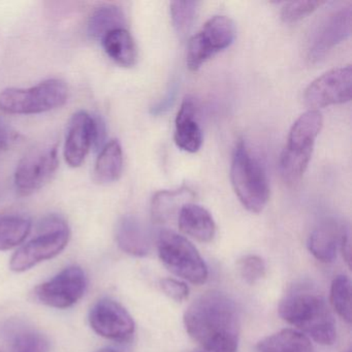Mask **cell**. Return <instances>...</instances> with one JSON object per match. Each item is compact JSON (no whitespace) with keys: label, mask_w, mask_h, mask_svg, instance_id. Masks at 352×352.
I'll list each match as a JSON object with an SVG mask.
<instances>
[{"label":"cell","mask_w":352,"mask_h":352,"mask_svg":"<svg viewBox=\"0 0 352 352\" xmlns=\"http://www.w3.org/2000/svg\"><path fill=\"white\" fill-rule=\"evenodd\" d=\"M351 7H344L333 12L319 25L313 36L308 50L311 63H319L340 43L344 42L351 34Z\"/></svg>","instance_id":"obj_13"},{"label":"cell","mask_w":352,"mask_h":352,"mask_svg":"<svg viewBox=\"0 0 352 352\" xmlns=\"http://www.w3.org/2000/svg\"><path fill=\"white\" fill-rule=\"evenodd\" d=\"M94 146V117L85 111H79L72 117L65 144V162L72 168L83 164Z\"/></svg>","instance_id":"obj_14"},{"label":"cell","mask_w":352,"mask_h":352,"mask_svg":"<svg viewBox=\"0 0 352 352\" xmlns=\"http://www.w3.org/2000/svg\"><path fill=\"white\" fill-rule=\"evenodd\" d=\"M352 69L350 65L331 69L315 79L304 92L305 104L312 110L351 100Z\"/></svg>","instance_id":"obj_11"},{"label":"cell","mask_w":352,"mask_h":352,"mask_svg":"<svg viewBox=\"0 0 352 352\" xmlns=\"http://www.w3.org/2000/svg\"><path fill=\"white\" fill-rule=\"evenodd\" d=\"M96 352H120L118 350L113 349V348H102V349L98 350Z\"/></svg>","instance_id":"obj_36"},{"label":"cell","mask_w":352,"mask_h":352,"mask_svg":"<svg viewBox=\"0 0 352 352\" xmlns=\"http://www.w3.org/2000/svg\"><path fill=\"white\" fill-rule=\"evenodd\" d=\"M16 138L17 135L0 118V153L7 150L15 142Z\"/></svg>","instance_id":"obj_33"},{"label":"cell","mask_w":352,"mask_h":352,"mask_svg":"<svg viewBox=\"0 0 352 352\" xmlns=\"http://www.w3.org/2000/svg\"><path fill=\"white\" fill-rule=\"evenodd\" d=\"M258 352H314L310 339L302 331L286 329L257 344Z\"/></svg>","instance_id":"obj_23"},{"label":"cell","mask_w":352,"mask_h":352,"mask_svg":"<svg viewBox=\"0 0 352 352\" xmlns=\"http://www.w3.org/2000/svg\"><path fill=\"white\" fill-rule=\"evenodd\" d=\"M87 277L82 267L73 265L63 270L52 279L34 288L36 302L55 309H67L77 304L85 294Z\"/></svg>","instance_id":"obj_10"},{"label":"cell","mask_w":352,"mask_h":352,"mask_svg":"<svg viewBox=\"0 0 352 352\" xmlns=\"http://www.w3.org/2000/svg\"><path fill=\"white\" fill-rule=\"evenodd\" d=\"M232 188L241 204L252 213H261L270 199L269 181L259 160L244 142H239L230 168Z\"/></svg>","instance_id":"obj_4"},{"label":"cell","mask_w":352,"mask_h":352,"mask_svg":"<svg viewBox=\"0 0 352 352\" xmlns=\"http://www.w3.org/2000/svg\"><path fill=\"white\" fill-rule=\"evenodd\" d=\"M184 325L203 348L238 349L240 313L223 292L210 290L199 296L185 312Z\"/></svg>","instance_id":"obj_1"},{"label":"cell","mask_w":352,"mask_h":352,"mask_svg":"<svg viewBox=\"0 0 352 352\" xmlns=\"http://www.w3.org/2000/svg\"><path fill=\"white\" fill-rule=\"evenodd\" d=\"M175 143L183 151L195 153L201 149L203 133L197 118L195 102L187 98L183 100L175 121Z\"/></svg>","instance_id":"obj_15"},{"label":"cell","mask_w":352,"mask_h":352,"mask_svg":"<svg viewBox=\"0 0 352 352\" xmlns=\"http://www.w3.org/2000/svg\"><path fill=\"white\" fill-rule=\"evenodd\" d=\"M126 28V18L120 8L104 5L92 12L87 24L90 38L102 42V38L113 30Z\"/></svg>","instance_id":"obj_22"},{"label":"cell","mask_w":352,"mask_h":352,"mask_svg":"<svg viewBox=\"0 0 352 352\" xmlns=\"http://www.w3.org/2000/svg\"><path fill=\"white\" fill-rule=\"evenodd\" d=\"M239 273L248 284L256 283L265 276V261L257 255H246L238 261Z\"/></svg>","instance_id":"obj_29"},{"label":"cell","mask_w":352,"mask_h":352,"mask_svg":"<svg viewBox=\"0 0 352 352\" xmlns=\"http://www.w3.org/2000/svg\"><path fill=\"white\" fill-rule=\"evenodd\" d=\"M329 300L338 315L346 322H351V282L347 276L340 275L333 279Z\"/></svg>","instance_id":"obj_26"},{"label":"cell","mask_w":352,"mask_h":352,"mask_svg":"<svg viewBox=\"0 0 352 352\" xmlns=\"http://www.w3.org/2000/svg\"><path fill=\"white\" fill-rule=\"evenodd\" d=\"M89 323L100 337L115 342H126L135 331V323L129 311L110 298L98 300L90 309Z\"/></svg>","instance_id":"obj_12"},{"label":"cell","mask_w":352,"mask_h":352,"mask_svg":"<svg viewBox=\"0 0 352 352\" xmlns=\"http://www.w3.org/2000/svg\"><path fill=\"white\" fill-rule=\"evenodd\" d=\"M324 1H290L284 3L281 9L282 21L285 23H296L314 13L318 8L324 5Z\"/></svg>","instance_id":"obj_28"},{"label":"cell","mask_w":352,"mask_h":352,"mask_svg":"<svg viewBox=\"0 0 352 352\" xmlns=\"http://www.w3.org/2000/svg\"><path fill=\"white\" fill-rule=\"evenodd\" d=\"M94 117V146L92 148H94L96 151H100L102 148L106 145L104 143L107 138L106 123L100 117Z\"/></svg>","instance_id":"obj_32"},{"label":"cell","mask_w":352,"mask_h":352,"mask_svg":"<svg viewBox=\"0 0 352 352\" xmlns=\"http://www.w3.org/2000/svg\"><path fill=\"white\" fill-rule=\"evenodd\" d=\"M38 236L20 247L10 261L16 273L28 271L42 261L57 256L71 238L69 224L61 216L49 215L38 223Z\"/></svg>","instance_id":"obj_5"},{"label":"cell","mask_w":352,"mask_h":352,"mask_svg":"<svg viewBox=\"0 0 352 352\" xmlns=\"http://www.w3.org/2000/svg\"><path fill=\"white\" fill-rule=\"evenodd\" d=\"M56 145H41L30 150L16 168L15 187L22 197H28L48 184L58 168Z\"/></svg>","instance_id":"obj_9"},{"label":"cell","mask_w":352,"mask_h":352,"mask_svg":"<svg viewBox=\"0 0 352 352\" xmlns=\"http://www.w3.org/2000/svg\"><path fill=\"white\" fill-rule=\"evenodd\" d=\"M321 127L322 116L314 110L300 115L292 124L280 158V173L290 186L298 184L304 176Z\"/></svg>","instance_id":"obj_3"},{"label":"cell","mask_w":352,"mask_h":352,"mask_svg":"<svg viewBox=\"0 0 352 352\" xmlns=\"http://www.w3.org/2000/svg\"><path fill=\"white\" fill-rule=\"evenodd\" d=\"M199 3L197 1H173L170 3V18L177 34L184 38L190 30L197 16Z\"/></svg>","instance_id":"obj_27"},{"label":"cell","mask_w":352,"mask_h":352,"mask_svg":"<svg viewBox=\"0 0 352 352\" xmlns=\"http://www.w3.org/2000/svg\"><path fill=\"white\" fill-rule=\"evenodd\" d=\"M234 38L236 26L232 20L226 16H214L189 40L187 67L192 72L201 69L204 63L217 53L230 47Z\"/></svg>","instance_id":"obj_8"},{"label":"cell","mask_w":352,"mask_h":352,"mask_svg":"<svg viewBox=\"0 0 352 352\" xmlns=\"http://www.w3.org/2000/svg\"><path fill=\"white\" fill-rule=\"evenodd\" d=\"M347 352H351V351H350V350H348V351H347Z\"/></svg>","instance_id":"obj_37"},{"label":"cell","mask_w":352,"mask_h":352,"mask_svg":"<svg viewBox=\"0 0 352 352\" xmlns=\"http://www.w3.org/2000/svg\"><path fill=\"white\" fill-rule=\"evenodd\" d=\"M284 320L298 327L307 337L321 345H333L337 338L335 319L322 296L296 292L286 296L279 306Z\"/></svg>","instance_id":"obj_2"},{"label":"cell","mask_w":352,"mask_h":352,"mask_svg":"<svg viewBox=\"0 0 352 352\" xmlns=\"http://www.w3.org/2000/svg\"><path fill=\"white\" fill-rule=\"evenodd\" d=\"M197 352H236V348H203Z\"/></svg>","instance_id":"obj_35"},{"label":"cell","mask_w":352,"mask_h":352,"mask_svg":"<svg viewBox=\"0 0 352 352\" xmlns=\"http://www.w3.org/2000/svg\"><path fill=\"white\" fill-rule=\"evenodd\" d=\"M119 248L133 256H145L150 251V238L145 226L135 216L121 218L116 228Z\"/></svg>","instance_id":"obj_17"},{"label":"cell","mask_w":352,"mask_h":352,"mask_svg":"<svg viewBox=\"0 0 352 352\" xmlns=\"http://www.w3.org/2000/svg\"><path fill=\"white\" fill-rule=\"evenodd\" d=\"M195 193L186 186L172 190H162L155 193L151 203V214L153 221L156 223H166L170 221L183 206L191 203Z\"/></svg>","instance_id":"obj_19"},{"label":"cell","mask_w":352,"mask_h":352,"mask_svg":"<svg viewBox=\"0 0 352 352\" xmlns=\"http://www.w3.org/2000/svg\"><path fill=\"white\" fill-rule=\"evenodd\" d=\"M160 288L166 296L176 302L186 300L189 294V288L184 282L173 278H164L160 281Z\"/></svg>","instance_id":"obj_30"},{"label":"cell","mask_w":352,"mask_h":352,"mask_svg":"<svg viewBox=\"0 0 352 352\" xmlns=\"http://www.w3.org/2000/svg\"><path fill=\"white\" fill-rule=\"evenodd\" d=\"M11 352H50L48 338L32 327H19L10 336Z\"/></svg>","instance_id":"obj_25"},{"label":"cell","mask_w":352,"mask_h":352,"mask_svg":"<svg viewBox=\"0 0 352 352\" xmlns=\"http://www.w3.org/2000/svg\"><path fill=\"white\" fill-rule=\"evenodd\" d=\"M69 88L60 79H50L32 88H7L0 92V110L8 114L32 115L60 108Z\"/></svg>","instance_id":"obj_6"},{"label":"cell","mask_w":352,"mask_h":352,"mask_svg":"<svg viewBox=\"0 0 352 352\" xmlns=\"http://www.w3.org/2000/svg\"><path fill=\"white\" fill-rule=\"evenodd\" d=\"M157 250L164 267L175 275L197 285L207 281L209 271L205 261L184 236L173 230H162Z\"/></svg>","instance_id":"obj_7"},{"label":"cell","mask_w":352,"mask_h":352,"mask_svg":"<svg viewBox=\"0 0 352 352\" xmlns=\"http://www.w3.org/2000/svg\"><path fill=\"white\" fill-rule=\"evenodd\" d=\"M100 43L104 52L116 65L122 67H133L137 63V45L126 28L113 30Z\"/></svg>","instance_id":"obj_21"},{"label":"cell","mask_w":352,"mask_h":352,"mask_svg":"<svg viewBox=\"0 0 352 352\" xmlns=\"http://www.w3.org/2000/svg\"><path fill=\"white\" fill-rule=\"evenodd\" d=\"M32 221L18 215H0V251L11 250L25 241Z\"/></svg>","instance_id":"obj_24"},{"label":"cell","mask_w":352,"mask_h":352,"mask_svg":"<svg viewBox=\"0 0 352 352\" xmlns=\"http://www.w3.org/2000/svg\"><path fill=\"white\" fill-rule=\"evenodd\" d=\"M342 226L331 220L317 226L308 239V249L311 254L321 263L333 261L337 256Z\"/></svg>","instance_id":"obj_18"},{"label":"cell","mask_w":352,"mask_h":352,"mask_svg":"<svg viewBox=\"0 0 352 352\" xmlns=\"http://www.w3.org/2000/svg\"><path fill=\"white\" fill-rule=\"evenodd\" d=\"M340 248L343 254L344 261L350 267L351 263V244H350V230L348 226H342L341 236H340Z\"/></svg>","instance_id":"obj_34"},{"label":"cell","mask_w":352,"mask_h":352,"mask_svg":"<svg viewBox=\"0 0 352 352\" xmlns=\"http://www.w3.org/2000/svg\"><path fill=\"white\" fill-rule=\"evenodd\" d=\"M178 223L184 234L199 242H211L215 236L216 224L213 217L207 209L197 204L183 206L179 212Z\"/></svg>","instance_id":"obj_16"},{"label":"cell","mask_w":352,"mask_h":352,"mask_svg":"<svg viewBox=\"0 0 352 352\" xmlns=\"http://www.w3.org/2000/svg\"><path fill=\"white\" fill-rule=\"evenodd\" d=\"M123 151L118 140L106 143L98 154L94 170V180L98 184L116 182L122 174Z\"/></svg>","instance_id":"obj_20"},{"label":"cell","mask_w":352,"mask_h":352,"mask_svg":"<svg viewBox=\"0 0 352 352\" xmlns=\"http://www.w3.org/2000/svg\"><path fill=\"white\" fill-rule=\"evenodd\" d=\"M177 92H178V86H177V83H173L168 88L164 98L152 107L151 110H150L151 114L154 116H160V115L168 112L174 104L175 100H176Z\"/></svg>","instance_id":"obj_31"}]
</instances>
